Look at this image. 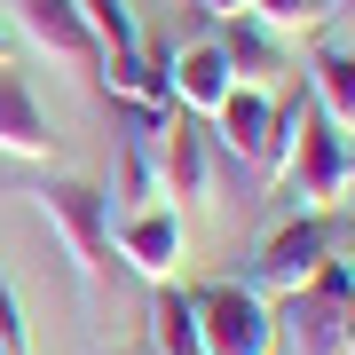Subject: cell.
<instances>
[{"instance_id":"obj_6","label":"cell","mask_w":355,"mask_h":355,"mask_svg":"<svg viewBox=\"0 0 355 355\" xmlns=\"http://www.w3.org/2000/svg\"><path fill=\"white\" fill-rule=\"evenodd\" d=\"M277 355H347V300H331L324 284L284 292V308H277Z\"/></svg>"},{"instance_id":"obj_18","label":"cell","mask_w":355,"mask_h":355,"mask_svg":"<svg viewBox=\"0 0 355 355\" xmlns=\"http://www.w3.org/2000/svg\"><path fill=\"white\" fill-rule=\"evenodd\" d=\"M0 347L8 355H32V331H24V300H16V284L0 277Z\"/></svg>"},{"instance_id":"obj_7","label":"cell","mask_w":355,"mask_h":355,"mask_svg":"<svg viewBox=\"0 0 355 355\" xmlns=\"http://www.w3.org/2000/svg\"><path fill=\"white\" fill-rule=\"evenodd\" d=\"M0 158H24V166H48L55 158V135H48V111H40L32 79L0 64Z\"/></svg>"},{"instance_id":"obj_17","label":"cell","mask_w":355,"mask_h":355,"mask_svg":"<svg viewBox=\"0 0 355 355\" xmlns=\"http://www.w3.org/2000/svg\"><path fill=\"white\" fill-rule=\"evenodd\" d=\"M127 198H135V205H166V174H158V135H127Z\"/></svg>"},{"instance_id":"obj_5","label":"cell","mask_w":355,"mask_h":355,"mask_svg":"<svg viewBox=\"0 0 355 355\" xmlns=\"http://www.w3.org/2000/svg\"><path fill=\"white\" fill-rule=\"evenodd\" d=\"M111 245H119V261H127L135 277L174 284L182 277V253H190V229H182L174 205H135V214L111 229Z\"/></svg>"},{"instance_id":"obj_15","label":"cell","mask_w":355,"mask_h":355,"mask_svg":"<svg viewBox=\"0 0 355 355\" xmlns=\"http://www.w3.org/2000/svg\"><path fill=\"white\" fill-rule=\"evenodd\" d=\"M79 16H87V32H95V48H103V55H135V48H142L127 0H79Z\"/></svg>"},{"instance_id":"obj_3","label":"cell","mask_w":355,"mask_h":355,"mask_svg":"<svg viewBox=\"0 0 355 355\" xmlns=\"http://www.w3.org/2000/svg\"><path fill=\"white\" fill-rule=\"evenodd\" d=\"M198 300V355H277V308L253 284H205Z\"/></svg>"},{"instance_id":"obj_8","label":"cell","mask_w":355,"mask_h":355,"mask_svg":"<svg viewBox=\"0 0 355 355\" xmlns=\"http://www.w3.org/2000/svg\"><path fill=\"white\" fill-rule=\"evenodd\" d=\"M166 87H174V111L214 119V111H221V95L237 87V79H229V55L214 48V40H198V48H182L174 64H166Z\"/></svg>"},{"instance_id":"obj_12","label":"cell","mask_w":355,"mask_h":355,"mask_svg":"<svg viewBox=\"0 0 355 355\" xmlns=\"http://www.w3.org/2000/svg\"><path fill=\"white\" fill-rule=\"evenodd\" d=\"M158 174H166V198H205V135L190 127V119H166V127H158Z\"/></svg>"},{"instance_id":"obj_23","label":"cell","mask_w":355,"mask_h":355,"mask_svg":"<svg viewBox=\"0 0 355 355\" xmlns=\"http://www.w3.org/2000/svg\"><path fill=\"white\" fill-rule=\"evenodd\" d=\"M119 355H127V347H119Z\"/></svg>"},{"instance_id":"obj_24","label":"cell","mask_w":355,"mask_h":355,"mask_svg":"<svg viewBox=\"0 0 355 355\" xmlns=\"http://www.w3.org/2000/svg\"><path fill=\"white\" fill-rule=\"evenodd\" d=\"M347 198H355V190H347Z\"/></svg>"},{"instance_id":"obj_14","label":"cell","mask_w":355,"mask_h":355,"mask_svg":"<svg viewBox=\"0 0 355 355\" xmlns=\"http://www.w3.org/2000/svg\"><path fill=\"white\" fill-rule=\"evenodd\" d=\"M316 111L340 135H355V48H324L316 55Z\"/></svg>"},{"instance_id":"obj_10","label":"cell","mask_w":355,"mask_h":355,"mask_svg":"<svg viewBox=\"0 0 355 355\" xmlns=\"http://www.w3.org/2000/svg\"><path fill=\"white\" fill-rule=\"evenodd\" d=\"M214 48L229 55V79H237V87H277L284 79V40L268 24H253V16H229V32Z\"/></svg>"},{"instance_id":"obj_21","label":"cell","mask_w":355,"mask_h":355,"mask_svg":"<svg viewBox=\"0 0 355 355\" xmlns=\"http://www.w3.org/2000/svg\"><path fill=\"white\" fill-rule=\"evenodd\" d=\"M331 8H340V16H355V0H331Z\"/></svg>"},{"instance_id":"obj_4","label":"cell","mask_w":355,"mask_h":355,"mask_svg":"<svg viewBox=\"0 0 355 355\" xmlns=\"http://www.w3.org/2000/svg\"><path fill=\"white\" fill-rule=\"evenodd\" d=\"M324 261H331V221H324V214H292L277 237L261 245V261H253V292H261V300L308 292Z\"/></svg>"},{"instance_id":"obj_11","label":"cell","mask_w":355,"mask_h":355,"mask_svg":"<svg viewBox=\"0 0 355 355\" xmlns=\"http://www.w3.org/2000/svg\"><path fill=\"white\" fill-rule=\"evenodd\" d=\"M24 32L55 55V64H103V48H95L87 16H79V0H24Z\"/></svg>"},{"instance_id":"obj_9","label":"cell","mask_w":355,"mask_h":355,"mask_svg":"<svg viewBox=\"0 0 355 355\" xmlns=\"http://www.w3.org/2000/svg\"><path fill=\"white\" fill-rule=\"evenodd\" d=\"M214 127H221V150H229V158L261 166L268 135H277V95H268V87H229L221 111H214Z\"/></svg>"},{"instance_id":"obj_2","label":"cell","mask_w":355,"mask_h":355,"mask_svg":"<svg viewBox=\"0 0 355 355\" xmlns=\"http://www.w3.org/2000/svg\"><path fill=\"white\" fill-rule=\"evenodd\" d=\"M355 190V150L340 142V127L308 103L300 111V150H292L284 166V198H292V214H331V205H347Z\"/></svg>"},{"instance_id":"obj_20","label":"cell","mask_w":355,"mask_h":355,"mask_svg":"<svg viewBox=\"0 0 355 355\" xmlns=\"http://www.w3.org/2000/svg\"><path fill=\"white\" fill-rule=\"evenodd\" d=\"M8 48H16V40H8V24H0V64H8Z\"/></svg>"},{"instance_id":"obj_19","label":"cell","mask_w":355,"mask_h":355,"mask_svg":"<svg viewBox=\"0 0 355 355\" xmlns=\"http://www.w3.org/2000/svg\"><path fill=\"white\" fill-rule=\"evenodd\" d=\"M205 8H214L221 24H229V16H245V0H205Z\"/></svg>"},{"instance_id":"obj_22","label":"cell","mask_w":355,"mask_h":355,"mask_svg":"<svg viewBox=\"0 0 355 355\" xmlns=\"http://www.w3.org/2000/svg\"><path fill=\"white\" fill-rule=\"evenodd\" d=\"M0 355H8V347H0Z\"/></svg>"},{"instance_id":"obj_16","label":"cell","mask_w":355,"mask_h":355,"mask_svg":"<svg viewBox=\"0 0 355 355\" xmlns=\"http://www.w3.org/2000/svg\"><path fill=\"white\" fill-rule=\"evenodd\" d=\"M245 16L268 24L277 40H292V32H316L324 16H331V0H245Z\"/></svg>"},{"instance_id":"obj_1","label":"cell","mask_w":355,"mask_h":355,"mask_svg":"<svg viewBox=\"0 0 355 355\" xmlns=\"http://www.w3.org/2000/svg\"><path fill=\"white\" fill-rule=\"evenodd\" d=\"M32 205H40V221L64 237L71 277L95 284L103 268H111V190H95V182H48Z\"/></svg>"},{"instance_id":"obj_13","label":"cell","mask_w":355,"mask_h":355,"mask_svg":"<svg viewBox=\"0 0 355 355\" xmlns=\"http://www.w3.org/2000/svg\"><path fill=\"white\" fill-rule=\"evenodd\" d=\"M150 355H198V300L182 284H150Z\"/></svg>"}]
</instances>
